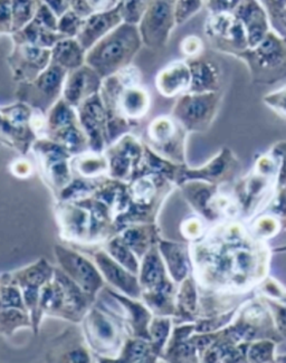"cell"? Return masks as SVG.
<instances>
[{
	"label": "cell",
	"mask_w": 286,
	"mask_h": 363,
	"mask_svg": "<svg viewBox=\"0 0 286 363\" xmlns=\"http://www.w3.org/2000/svg\"><path fill=\"white\" fill-rule=\"evenodd\" d=\"M109 255L118 262L120 265L123 266L124 269L131 272L133 275L139 274V263H138L137 257L134 256L133 252L130 250L129 246L122 240L121 236L116 237L108 242L106 245Z\"/></svg>",
	"instance_id": "d6986e66"
},
{
	"label": "cell",
	"mask_w": 286,
	"mask_h": 363,
	"mask_svg": "<svg viewBox=\"0 0 286 363\" xmlns=\"http://www.w3.org/2000/svg\"><path fill=\"white\" fill-rule=\"evenodd\" d=\"M45 4L50 7V11L55 13L56 16L62 17L67 13L70 0H45Z\"/></svg>",
	"instance_id": "e575fe53"
},
{
	"label": "cell",
	"mask_w": 286,
	"mask_h": 363,
	"mask_svg": "<svg viewBox=\"0 0 286 363\" xmlns=\"http://www.w3.org/2000/svg\"><path fill=\"white\" fill-rule=\"evenodd\" d=\"M276 362H286V355H278V357H276Z\"/></svg>",
	"instance_id": "f35d334b"
},
{
	"label": "cell",
	"mask_w": 286,
	"mask_h": 363,
	"mask_svg": "<svg viewBox=\"0 0 286 363\" xmlns=\"http://www.w3.org/2000/svg\"><path fill=\"white\" fill-rule=\"evenodd\" d=\"M140 48V35L134 25L116 27L105 35L87 54V62L101 77L126 67Z\"/></svg>",
	"instance_id": "6da1fadb"
},
{
	"label": "cell",
	"mask_w": 286,
	"mask_h": 363,
	"mask_svg": "<svg viewBox=\"0 0 286 363\" xmlns=\"http://www.w3.org/2000/svg\"><path fill=\"white\" fill-rule=\"evenodd\" d=\"M13 172H15L19 177L28 176L29 172H31V166L25 161H19V162L13 164Z\"/></svg>",
	"instance_id": "8d00e7d4"
},
{
	"label": "cell",
	"mask_w": 286,
	"mask_h": 363,
	"mask_svg": "<svg viewBox=\"0 0 286 363\" xmlns=\"http://www.w3.org/2000/svg\"><path fill=\"white\" fill-rule=\"evenodd\" d=\"M231 164H234V160L231 158V153L229 151H223L218 158L211 161L204 168L198 169L197 172H187V178H192V179L202 178L211 182H221V178L229 172L227 169Z\"/></svg>",
	"instance_id": "ac0fdd59"
},
{
	"label": "cell",
	"mask_w": 286,
	"mask_h": 363,
	"mask_svg": "<svg viewBox=\"0 0 286 363\" xmlns=\"http://www.w3.org/2000/svg\"><path fill=\"white\" fill-rule=\"evenodd\" d=\"M84 335L95 352L109 358L121 354L123 349L121 325L102 311L93 308L84 316Z\"/></svg>",
	"instance_id": "7a4b0ae2"
},
{
	"label": "cell",
	"mask_w": 286,
	"mask_h": 363,
	"mask_svg": "<svg viewBox=\"0 0 286 363\" xmlns=\"http://www.w3.org/2000/svg\"><path fill=\"white\" fill-rule=\"evenodd\" d=\"M276 343L272 339L255 340L247 350V362H275Z\"/></svg>",
	"instance_id": "44dd1931"
},
{
	"label": "cell",
	"mask_w": 286,
	"mask_h": 363,
	"mask_svg": "<svg viewBox=\"0 0 286 363\" xmlns=\"http://www.w3.org/2000/svg\"><path fill=\"white\" fill-rule=\"evenodd\" d=\"M198 45H199V40L196 38H189L185 43V50L187 53H194L198 50Z\"/></svg>",
	"instance_id": "74e56055"
},
{
	"label": "cell",
	"mask_w": 286,
	"mask_h": 363,
	"mask_svg": "<svg viewBox=\"0 0 286 363\" xmlns=\"http://www.w3.org/2000/svg\"><path fill=\"white\" fill-rule=\"evenodd\" d=\"M94 261L103 277L111 285H114L130 298H139L141 294V286L137 277L132 275L131 272L124 269L123 266L120 265L104 252L95 253Z\"/></svg>",
	"instance_id": "5b68a950"
},
{
	"label": "cell",
	"mask_w": 286,
	"mask_h": 363,
	"mask_svg": "<svg viewBox=\"0 0 286 363\" xmlns=\"http://www.w3.org/2000/svg\"><path fill=\"white\" fill-rule=\"evenodd\" d=\"M124 89L126 90L122 92V96H120V101H119L122 113L133 118L145 116L149 106V96L145 91L139 89V86L124 87Z\"/></svg>",
	"instance_id": "e0dca14e"
},
{
	"label": "cell",
	"mask_w": 286,
	"mask_h": 363,
	"mask_svg": "<svg viewBox=\"0 0 286 363\" xmlns=\"http://www.w3.org/2000/svg\"><path fill=\"white\" fill-rule=\"evenodd\" d=\"M281 221L274 215H264L254 221L252 226L253 234L258 240H265L275 236L281 230Z\"/></svg>",
	"instance_id": "d4e9b609"
},
{
	"label": "cell",
	"mask_w": 286,
	"mask_h": 363,
	"mask_svg": "<svg viewBox=\"0 0 286 363\" xmlns=\"http://www.w3.org/2000/svg\"><path fill=\"white\" fill-rule=\"evenodd\" d=\"M258 290L262 296L272 298L286 306V289L273 277H266L258 285Z\"/></svg>",
	"instance_id": "83f0119b"
},
{
	"label": "cell",
	"mask_w": 286,
	"mask_h": 363,
	"mask_svg": "<svg viewBox=\"0 0 286 363\" xmlns=\"http://www.w3.org/2000/svg\"><path fill=\"white\" fill-rule=\"evenodd\" d=\"M170 9L165 0H158L145 13V19L142 21L141 34L145 40L155 42L158 35L160 34L165 25H167Z\"/></svg>",
	"instance_id": "4fadbf2b"
},
{
	"label": "cell",
	"mask_w": 286,
	"mask_h": 363,
	"mask_svg": "<svg viewBox=\"0 0 286 363\" xmlns=\"http://www.w3.org/2000/svg\"><path fill=\"white\" fill-rule=\"evenodd\" d=\"M57 216L60 217L66 240L82 242L91 236L92 219L89 218L87 209L81 206L65 205L60 208Z\"/></svg>",
	"instance_id": "9c48e42d"
},
{
	"label": "cell",
	"mask_w": 286,
	"mask_h": 363,
	"mask_svg": "<svg viewBox=\"0 0 286 363\" xmlns=\"http://www.w3.org/2000/svg\"><path fill=\"white\" fill-rule=\"evenodd\" d=\"M87 1L94 13L110 11L116 7L114 5L119 4L118 0H87Z\"/></svg>",
	"instance_id": "d590c367"
},
{
	"label": "cell",
	"mask_w": 286,
	"mask_h": 363,
	"mask_svg": "<svg viewBox=\"0 0 286 363\" xmlns=\"http://www.w3.org/2000/svg\"><path fill=\"white\" fill-rule=\"evenodd\" d=\"M121 238L133 253L142 257L155 246L157 232L155 226L131 227L126 229Z\"/></svg>",
	"instance_id": "2e32d148"
},
{
	"label": "cell",
	"mask_w": 286,
	"mask_h": 363,
	"mask_svg": "<svg viewBox=\"0 0 286 363\" xmlns=\"http://www.w3.org/2000/svg\"><path fill=\"white\" fill-rule=\"evenodd\" d=\"M275 252H277V253H282V252H286V245L285 246H280V247H276Z\"/></svg>",
	"instance_id": "ab89813d"
},
{
	"label": "cell",
	"mask_w": 286,
	"mask_h": 363,
	"mask_svg": "<svg viewBox=\"0 0 286 363\" xmlns=\"http://www.w3.org/2000/svg\"><path fill=\"white\" fill-rule=\"evenodd\" d=\"M150 138L159 145H169L176 133L175 124L169 118H160L155 120L149 129Z\"/></svg>",
	"instance_id": "484cf974"
},
{
	"label": "cell",
	"mask_w": 286,
	"mask_h": 363,
	"mask_svg": "<svg viewBox=\"0 0 286 363\" xmlns=\"http://www.w3.org/2000/svg\"><path fill=\"white\" fill-rule=\"evenodd\" d=\"M140 286L145 291L159 290L165 287L172 286L168 271L165 269V262L157 246L143 256L141 269H140Z\"/></svg>",
	"instance_id": "52a82bcc"
},
{
	"label": "cell",
	"mask_w": 286,
	"mask_h": 363,
	"mask_svg": "<svg viewBox=\"0 0 286 363\" xmlns=\"http://www.w3.org/2000/svg\"><path fill=\"white\" fill-rule=\"evenodd\" d=\"M25 325H32L28 322L26 312H21L15 308H7V311L0 312V332L11 333L16 328Z\"/></svg>",
	"instance_id": "4316f807"
},
{
	"label": "cell",
	"mask_w": 286,
	"mask_h": 363,
	"mask_svg": "<svg viewBox=\"0 0 286 363\" xmlns=\"http://www.w3.org/2000/svg\"><path fill=\"white\" fill-rule=\"evenodd\" d=\"M0 30H13V0H0Z\"/></svg>",
	"instance_id": "836d02e7"
},
{
	"label": "cell",
	"mask_w": 286,
	"mask_h": 363,
	"mask_svg": "<svg viewBox=\"0 0 286 363\" xmlns=\"http://www.w3.org/2000/svg\"><path fill=\"white\" fill-rule=\"evenodd\" d=\"M83 48L73 40H62L52 50V63L58 64L64 69H79L83 63Z\"/></svg>",
	"instance_id": "9a60e30c"
},
{
	"label": "cell",
	"mask_w": 286,
	"mask_h": 363,
	"mask_svg": "<svg viewBox=\"0 0 286 363\" xmlns=\"http://www.w3.org/2000/svg\"><path fill=\"white\" fill-rule=\"evenodd\" d=\"M77 172L82 176L95 177L108 170V161L105 160L104 157H99L97 155H83L81 158L75 160Z\"/></svg>",
	"instance_id": "cb8c5ba5"
},
{
	"label": "cell",
	"mask_w": 286,
	"mask_h": 363,
	"mask_svg": "<svg viewBox=\"0 0 286 363\" xmlns=\"http://www.w3.org/2000/svg\"><path fill=\"white\" fill-rule=\"evenodd\" d=\"M177 316L184 322H194L199 315L197 283L196 279L187 277L182 281L176 295Z\"/></svg>",
	"instance_id": "8fae6325"
},
{
	"label": "cell",
	"mask_w": 286,
	"mask_h": 363,
	"mask_svg": "<svg viewBox=\"0 0 286 363\" xmlns=\"http://www.w3.org/2000/svg\"><path fill=\"white\" fill-rule=\"evenodd\" d=\"M82 18L77 16L73 11H67L61 17V21H58L57 32L64 35L65 37H73L79 35L82 26H83Z\"/></svg>",
	"instance_id": "1f68e13d"
},
{
	"label": "cell",
	"mask_w": 286,
	"mask_h": 363,
	"mask_svg": "<svg viewBox=\"0 0 286 363\" xmlns=\"http://www.w3.org/2000/svg\"><path fill=\"white\" fill-rule=\"evenodd\" d=\"M158 354L155 351L151 341L137 339L128 340L126 347L122 349L120 358L126 361H140V362H149L155 360Z\"/></svg>",
	"instance_id": "ffe728a7"
},
{
	"label": "cell",
	"mask_w": 286,
	"mask_h": 363,
	"mask_svg": "<svg viewBox=\"0 0 286 363\" xmlns=\"http://www.w3.org/2000/svg\"><path fill=\"white\" fill-rule=\"evenodd\" d=\"M182 232L187 240L194 242V240H197L199 237L204 235L205 226H204L202 221H200L199 219L190 218L182 223Z\"/></svg>",
	"instance_id": "d6a6232c"
},
{
	"label": "cell",
	"mask_w": 286,
	"mask_h": 363,
	"mask_svg": "<svg viewBox=\"0 0 286 363\" xmlns=\"http://www.w3.org/2000/svg\"><path fill=\"white\" fill-rule=\"evenodd\" d=\"M100 86L99 75L91 67H82L65 79L64 96L70 106H79L82 101L87 100Z\"/></svg>",
	"instance_id": "8992f818"
},
{
	"label": "cell",
	"mask_w": 286,
	"mask_h": 363,
	"mask_svg": "<svg viewBox=\"0 0 286 363\" xmlns=\"http://www.w3.org/2000/svg\"><path fill=\"white\" fill-rule=\"evenodd\" d=\"M119 4L121 7L122 18L128 24H137L143 16L145 0H120Z\"/></svg>",
	"instance_id": "f1b7e54d"
},
{
	"label": "cell",
	"mask_w": 286,
	"mask_h": 363,
	"mask_svg": "<svg viewBox=\"0 0 286 363\" xmlns=\"http://www.w3.org/2000/svg\"><path fill=\"white\" fill-rule=\"evenodd\" d=\"M24 298L18 289L1 285L0 287V308H21L25 311Z\"/></svg>",
	"instance_id": "f546056e"
},
{
	"label": "cell",
	"mask_w": 286,
	"mask_h": 363,
	"mask_svg": "<svg viewBox=\"0 0 286 363\" xmlns=\"http://www.w3.org/2000/svg\"><path fill=\"white\" fill-rule=\"evenodd\" d=\"M158 250L163 256L169 277L176 283H182L188 277L190 266V250L188 246L178 242L160 240Z\"/></svg>",
	"instance_id": "ba28073f"
},
{
	"label": "cell",
	"mask_w": 286,
	"mask_h": 363,
	"mask_svg": "<svg viewBox=\"0 0 286 363\" xmlns=\"http://www.w3.org/2000/svg\"><path fill=\"white\" fill-rule=\"evenodd\" d=\"M210 186H194L189 184L187 186L186 196L187 199L189 200L194 211L205 217L210 223H217L218 219L221 218L219 213L216 211L215 200L216 190Z\"/></svg>",
	"instance_id": "7c38bea8"
},
{
	"label": "cell",
	"mask_w": 286,
	"mask_h": 363,
	"mask_svg": "<svg viewBox=\"0 0 286 363\" xmlns=\"http://www.w3.org/2000/svg\"><path fill=\"white\" fill-rule=\"evenodd\" d=\"M213 113L210 103L202 98H190L182 101L176 108V118L189 130H202L207 127Z\"/></svg>",
	"instance_id": "30bf717a"
},
{
	"label": "cell",
	"mask_w": 286,
	"mask_h": 363,
	"mask_svg": "<svg viewBox=\"0 0 286 363\" xmlns=\"http://www.w3.org/2000/svg\"><path fill=\"white\" fill-rule=\"evenodd\" d=\"M38 7L36 0H13V30H21L28 25Z\"/></svg>",
	"instance_id": "7402d4cb"
},
{
	"label": "cell",
	"mask_w": 286,
	"mask_h": 363,
	"mask_svg": "<svg viewBox=\"0 0 286 363\" xmlns=\"http://www.w3.org/2000/svg\"><path fill=\"white\" fill-rule=\"evenodd\" d=\"M171 320L169 318H155L150 322L149 333L151 343L157 354L159 355L170 337Z\"/></svg>",
	"instance_id": "603a6c76"
},
{
	"label": "cell",
	"mask_w": 286,
	"mask_h": 363,
	"mask_svg": "<svg viewBox=\"0 0 286 363\" xmlns=\"http://www.w3.org/2000/svg\"><path fill=\"white\" fill-rule=\"evenodd\" d=\"M122 19L123 18L120 4L110 11L93 13L83 23V26L77 35V42L83 50L92 48L99 40H102L105 35L112 32L113 28L118 27Z\"/></svg>",
	"instance_id": "277c9868"
},
{
	"label": "cell",
	"mask_w": 286,
	"mask_h": 363,
	"mask_svg": "<svg viewBox=\"0 0 286 363\" xmlns=\"http://www.w3.org/2000/svg\"><path fill=\"white\" fill-rule=\"evenodd\" d=\"M268 306V310L270 311L272 316H273L274 323H275L276 330L281 335L283 339H286V306L277 301L272 300V298L260 296Z\"/></svg>",
	"instance_id": "4dcf8cb0"
},
{
	"label": "cell",
	"mask_w": 286,
	"mask_h": 363,
	"mask_svg": "<svg viewBox=\"0 0 286 363\" xmlns=\"http://www.w3.org/2000/svg\"><path fill=\"white\" fill-rule=\"evenodd\" d=\"M189 71L182 63L174 64L163 69L157 79L158 89L163 94L171 96L189 84Z\"/></svg>",
	"instance_id": "5bb4252c"
},
{
	"label": "cell",
	"mask_w": 286,
	"mask_h": 363,
	"mask_svg": "<svg viewBox=\"0 0 286 363\" xmlns=\"http://www.w3.org/2000/svg\"><path fill=\"white\" fill-rule=\"evenodd\" d=\"M56 257L66 275L77 283L89 298H94L97 293L104 286L102 275L87 258L73 250L56 246Z\"/></svg>",
	"instance_id": "3957f363"
}]
</instances>
